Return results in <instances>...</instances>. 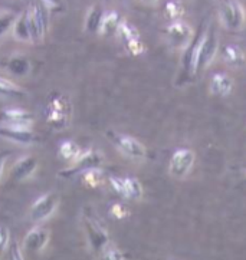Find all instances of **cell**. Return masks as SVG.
Returning <instances> with one entry per match:
<instances>
[{
  "label": "cell",
  "instance_id": "14",
  "mask_svg": "<svg viewBox=\"0 0 246 260\" xmlns=\"http://www.w3.org/2000/svg\"><path fill=\"white\" fill-rule=\"evenodd\" d=\"M38 170V158L34 155H25L15 162V166L10 170V177L15 181H25L34 176Z\"/></svg>",
  "mask_w": 246,
  "mask_h": 260
},
{
  "label": "cell",
  "instance_id": "30",
  "mask_svg": "<svg viewBox=\"0 0 246 260\" xmlns=\"http://www.w3.org/2000/svg\"><path fill=\"white\" fill-rule=\"evenodd\" d=\"M102 260H126V254L117 247H107L102 252Z\"/></svg>",
  "mask_w": 246,
  "mask_h": 260
},
{
  "label": "cell",
  "instance_id": "10",
  "mask_svg": "<svg viewBox=\"0 0 246 260\" xmlns=\"http://www.w3.org/2000/svg\"><path fill=\"white\" fill-rule=\"evenodd\" d=\"M0 122L3 125L32 128L35 124V115L22 108H6L0 112Z\"/></svg>",
  "mask_w": 246,
  "mask_h": 260
},
{
  "label": "cell",
  "instance_id": "32",
  "mask_svg": "<svg viewBox=\"0 0 246 260\" xmlns=\"http://www.w3.org/2000/svg\"><path fill=\"white\" fill-rule=\"evenodd\" d=\"M10 244V233L6 226H0V254L9 249Z\"/></svg>",
  "mask_w": 246,
  "mask_h": 260
},
{
  "label": "cell",
  "instance_id": "20",
  "mask_svg": "<svg viewBox=\"0 0 246 260\" xmlns=\"http://www.w3.org/2000/svg\"><path fill=\"white\" fill-rule=\"evenodd\" d=\"M30 68H32V65H30L29 59L26 56H22V55L12 56L8 62L9 72L16 76H26L30 72Z\"/></svg>",
  "mask_w": 246,
  "mask_h": 260
},
{
  "label": "cell",
  "instance_id": "29",
  "mask_svg": "<svg viewBox=\"0 0 246 260\" xmlns=\"http://www.w3.org/2000/svg\"><path fill=\"white\" fill-rule=\"evenodd\" d=\"M108 181H110L111 188L115 191V194H118L119 197H122V199H127V197H126V185H124V178H121V177L111 176L110 178H108Z\"/></svg>",
  "mask_w": 246,
  "mask_h": 260
},
{
  "label": "cell",
  "instance_id": "3",
  "mask_svg": "<svg viewBox=\"0 0 246 260\" xmlns=\"http://www.w3.org/2000/svg\"><path fill=\"white\" fill-rule=\"evenodd\" d=\"M219 53V36L212 27H207L200 35L196 52V74H202L213 63Z\"/></svg>",
  "mask_w": 246,
  "mask_h": 260
},
{
  "label": "cell",
  "instance_id": "28",
  "mask_svg": "<svg viewBox=\"0 0 246 260\" xmlns=\"http://www.w3.org/2000/svg\"><path fill=\"white\" fill-rule=\"evenodd\" d=\"M16 20V16L13 13H5L0 16V38L13 27V23Z\"/></svg>",
  "mask_w": 246,
  "mask_h": 260
},
{
  "label": "cell",
  "instance_id": "6",
  "mask_svg": "<svg viewBox=\"0 0 246 260\" xmlns=\"http://www.w3.org/2000/svg\"><path fill=\"white\" fill-rule=\"evenodd\" d=\"M102 164H104V157L100 151H97V150L82 151V154L75 161L71 162L69 167L60 170L59 176L62 178H71V177L84 174L94 168H101Z\"/></svg>",
  "mask_w": 246,
  "mask_h": 260
},
{
  "label": "cell",
  "instance_id": "21",
  "mask_svg": "<svg viewBox=\"0 0 246 260\" xmlns=\"http://www.w3.org/2000/svg\"><path fill=\"white\" fill-rule=\"evenodd\" d=\"M81 154H82V150H81V147H79L75 141L67 140V141H64V143H60L59 155L65 159V161L72 162V161H75Z\"/></svg>",
  "mask_w": 246,
  "mask_h": 260
},
{
  "label": "cell",
  "instance_id": "1",
  "mask_svg": "<svg viewBox=\"0 0 246 260\" xmlns=\"http://www.w3.org/2000/svg\"><path fill=\"white\" fill-rule=\"evenodd\" d=\"M46 122L52 129L64 131L67 129L72 119V102L64 93H55L45 109Z\"/></svg>",
  "mask_w": 246,
  "mask_h": 260
},
{
  "label": "cell",
  "instance_id": "18",
  "mask_svg": "<svg viewBox=\"0 0 246 260\" xmlns=\"http://www.w3.org/2000/svg\"><path fill=\"white\" fill-rule=\"evenodd\" d=\"M104 9L98 5H95L88 10L86 17H85V30L88 34H98L100 26H101L102 17H104Z\"/></svg>",
  "mask_w": 246,
  "mask_h": 260
},
{
  "label": "cell",
  "instance_id": "33",
  "mask_svg": "<svg viewBox=\"0 0 246 260\" xmlns=\"http://www.w3.org/2000/svg\"><path fill=\"white\" fill-rule=\"evenodd\" d=\"M9 260H25L23 252L16 242H12L9 244Z\"/></svg>",
  "mask_w": 246,
  "mask_h": 260
},
{
  "label": "cell",
  "instance_id": "25",
  "mask_svg": "<svg viewBox=\"0 0 246 260\" xmlns=\"http://www.w3.org/2000/svg\"><path fill=\"white\" fill-rule=\"evenodd\" d=\"M0 95L5 96H25V91L8 78L0 76Z\"/></svg>",
  "mask_w": 246,
  "mask_h": 260
},
{
  "label": "cell",
  "instance_id": "15",
  "mask_svg": "<svg viewBox=\"0 0 246 260\" xmlns=\"http://www.w3.org/2000/svg\"><path fill=\"white\" fill-rule=\"evenodd\" d=\"M49 230L43 229V227H35L27 235L23 240V247L27 252L38 253L42 252L46 247V244L49 243Z\"/></svg>",
  "mask_w": 246,
  "mask_h": 260
},
{
  "label": "cell",
  "instance_id": "27",
  "mask_svg": "<svg viewBox=\"0 0 246 260\" xmlns=\"http://www.w3.org/2000/svg\"><path fill=\"white\" fill-rule=\"evenodd\" d=\"M124 46H126V49H127L128 53H130V55H133V56H140V55H143V53L145 52V45L144 42L141 41V38L126 43Z\"/></svg>",
  "mask_w": 246,
  "mask_h": 260
},
{
  "label": "cell",
  "instance_id": "34",
  "mask_svg": "<svg viewBox=\"0 0 246 260\" xmlns=\"http://www.w3.org/2000/svg\"><path fill=\"white\" fill-rule=\"evenodd\" d=\"M10 157V151L9 150H2L0 151V178H2V174H3V168H5V164L6 161Z\"/></svg>",
  "mask_w": 246,
  "mask_h": 260
},
{
  "label": "cell",
  "instance_id": "8",
  "mask_svg": "<svg viewBox=\"0 0 246 260\" xmlns=\"http://www.w3.org/2000/svg\"><path fill=\"white\" fill-rule=\"evenodd\" d=\"M196 155L190 148H178L171 154L169 161V174L176 180L186 178L195 166Z\"/></svg>",
  "mask_w": 246,
  "mask_h": 260
},
{
  "label": "cell",
  "instance_id": "31",
  "mask_svg": "<svg viewBox=\"0 0 246 260\" xmlns=\"http://www.w3.org/2000/svg\"><path fill=\"white\" fill-rule=\"evenodd\" d=\"M111 216L114 218H117V220H122V218H126L130 214V211L128 209L124 206V204H121V203H115V204H112L111 206L110 210Z\"/></svg>",
  "mask_w": 246,
  "mask_h": 260
},
{
  "label": "cell",
  "instance_id": "23",
  "mask_svg": "<svg viewBox=\"0 0 246 260\" xmlns=\"http://www.w3.org/2000/svg\"><path fill=\"white\" fill-rule=\"evenodd\" d=\"M117 36L119 38V41L126 45V43L131 42L134 39H140V32L133 23H130V22L122 19V22H121V25L118 27V32H117Z\"/></svg>",
  "mask_w": 246,
  "mask_h": 260
},
{
  "label": "cell",
  "instance_id": "36",
  "mask_svg": "<svg viewBox=\"0 0 246 260\" xmlns=\"http://www.w3.org/2000/svg\"><path fill=\"white\" fill-rule=\"evenodd\" d=\"M143 5H145V6H156L160 0H140Z\"/></svg>",
  "mask_w": 246,
  "mask_h": 260
},
{
  "label": "cell",
  "instance_id": "7",
  "mask_svg": "<svg viewBox=\"0 0 246 260\" xmlns=\"http://www.w3.org/2000/svg\"><path fill=\"white\" fill-rule=\"evenodd\" d=\"M164 34H166V39H167L170 46L181 52L186 49L195 38L192 26L186 23L184 20L170 22L166 27V30H164Z\"/></svg>",
  "mask_w": 246,
  "mask_h": 260
},
{
  "label": "cell",
  "instance_id": "13",
  "mask_svg": "<svg viewBox=\"0 0 246 260\" xmlns=\"http://www.w3.org/2000/svg\"><path fill=\"white\" fill-rule=\"evenodd\" d=\"M221 56L222 60L232 69L242 71L246 68V52L236 43L225 45L222 48Z\"/></svg>",
  "mask_w": 246,
  "mask_h": 260
},
{
  "label": "cell",
  "instance_id": "9",
  "mask_svg": "<svg viewBox=\"0 0 246 260\" xmlns=\"http://www.w3.org/2000/svg\"><path fill=\"white\" fill-rule=\"evenodd\" d=\"M58 206H59V194L55 191L43 194L32 204L30 211H29V217L34 223L45 221L56 211Z\"/></svg>",
  "mask_w": 246,
  "mask_h": 260
},
{
  "label": "cell",
  "instance_id": "5",
  "mask_svg": "<svg viewBox=\"0 0 246 260\" xmlns=\"http://www.w3.org/2000/svg\"><path fill=\"white\" fill-rule=\"evenodd\" d=\"M107 137L110 138L111 143L117 147V150L122 155H126L127 158L134 159V161H143L147 157V148L134 137L115 133V131H108Z\"/></svg>",
  "mask_w": 246,
  "mask_h": 260
},
{
  "label": "cell",
  "instance_id": "4",
  "mask_svg": "<svg viewBox=\"0 0 246 260\" xmlns=\"http://www.w3.org/2000/svg\"><path fill=\"white\" fill-rule=\"evenodd\" d=\"M219 19L226 30L239 32L245 26V9L239 0H225L219 8Z\"/></svg>",
  "mask_w": 246,
  "mask_h": 260
},
{
  "label": "cell",
  "instance_id": "22",
  "mask_svg": "<svg viewBox=\"0 0 246 260\" xmlns=\"http://www.w3.org/2000/svg\"><path fill=\"white\" fill-rule=\"evenodd\" d=\"M124 185H126V197L128 200H140L144 194L141 183L134 177H124Z\"/></svg>",
  "mask_w": 246,
  "mask_h": 260
},
{
  "label": "cell",
  "instance_id": "26",
  "mask_svg": "<svg viewBox=\"0 0 246 260\" xmlns=\"http://www.w3.org/2000/svg\"><path fill=\"white\" fill-rule=\"evenodd\" d=\"M104 173L101 171V168H94V170H89L84 173V183L88 187H93V188H97L104 183Z\"/></svg>",
  "mask_w": 246,
  "mask_h": 260
},
{
  "label": "cell",
  "instance_id": "24",
  "mask_svg": "<svg viewBox=\"0 0 246 260\" xmlns=\"http://www.w3.org/2000/svg\"><path fill=\"white\" fill-rule=\"evenodd\" d=\"M164 15L170 22L181 20V17L184 15V8H183L181 2L180 0H169L164 5Z\"/></svg>",
  "mask_w": 246,
  "mask_h": 260
},
{
  "label": "cell",
  "instance_id": "2",
  "mask_svg": "<svg viewBox=\"0 0 246 260\" xmlns=\"http://www.w3.org/2000/svg\"><path fill=\"white\" fill-rule=\"evenodd\" d=\"M82 224L88 243L95 253H102L110 244V235L93 207H85L82 211Z\"/></svg>",
  "mask_w": 246,
  "mask_h": 260
},
{
  "label": "cell",
  "instance_id": "35",
  "mask_svg": "<svg viewBox=\"0 0 246 260\" xmlns=\"http://www.w3.org/2000/svg\"><path fill=\"white\" fill-rule=\"evenodd\" d=\"M42 2L49 9H60V8H64V0H42Z\"/></svg>",
  "mask_w": 246,
  "mask_h": 260
},
{
  "label": "cell",
  "instance_id": "17",
  "mask_svg": "<svg viewBox=\"0 0 246 260\" xmlns=\"http://www.w3.org/2000/svg\"><path fill=\"white\" fill-rule=\"evenodd\" d=\"M13 36L15 39L20 42H32L30 41V30H29V22H27V9L23 13H20L16 17L15 23H13Z\"/></svg>",
  "mask_w": 246,
  "mask_h": 260
},
{
  "label": "cell",
  "instance_id": "12",
  "mask_svg": "<svg viewBox=\"0 0 246 260\" xmlns=\"http://www.w3.org/2000/svg\"><path fill=\"white\" fill-rule=\"evenodd\" d=\"M235 89V81L226 72H216L213 74L209 82V92L213 96L226 98Z\"/></svg>",
  "mask_w": 246,
  "mask_h": 260
},
{
  "label": "cell",
  "instance_id": "11",
  "mask_svg": "<svg viewBox=\"0 0 246 260\" xmlns=\"http://www.w3.org/2000/svg\"><path fill=\"white\" fill-rule=\"evenodd\" d=\"M0 138L22 145H32L38 141V137L32 131V128H20L3 124H0Z\"/></svg>",
  "mask_w": 246,
  "mask_h": 260
},
{
  "label": "cell",
  "instance_id": "19",
  "mask_svg": "<svg viewBox=\"0 0 246 260\" xmlns=\"http://www.w3.org/2000/svg\"><path fill=\"white\" fill-rule=\"evenodd\" d=\"M29 9L34 13V16L36 17V20L45 29V32H48V27H49V8L43 3L42 0H30Z\"/></svg>",
  "mask_w": 246,
  "mask_h": 260
},
{
  "label": "cell",
  "instance_id": "16",
  "mask_svg": "<svg viewBox=\"0 0 246 260\" xmlns=\"http://www.w3.org/2000/svg\"><path fill=\"white\" fill-rule=\"evenodd\" d=\"M122 22V17L117 10H108L104 13L102 17L101 26H100V32L98 34L105 38H111V36H117L118 27Z\"/></svg>",
  "mask_w": 246,
  "mask_h": 260
}]
</instances>
